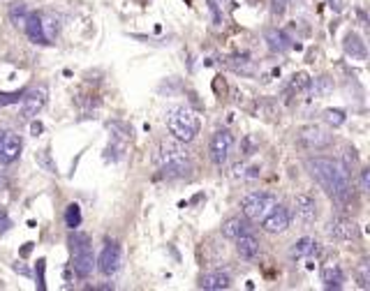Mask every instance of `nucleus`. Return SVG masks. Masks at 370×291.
Masks as SVG:
<instances>
[{"label": "nucleus", "mask_w": 370, "mask_h": 291, "mask_svg": "<svg viewBox=\"0 0 370 291\" xmlns=\"http://www.w3.org/2000/svg\"><path fill=\"white\" fill-rule=\"evenodd\" d=\"M30 252H33V243H25V245H23V250H21V256H28Z\"/></svg>", "instance_id": "40"}, {"label": "nucleus", "mask_w": 370, "mask_h": 291, "mask_svg": "<svg viewBox=\"0 0 370 291\" xmlns=\"http://www.w3.org/2000/svg\"><path fill=\"white\" fill-rule=\"evenodd\" d=\"M21 139L12 132H3L0 130V164H12V162L19 160L21 155Z\"/></svg>", "instance_id": "11"}, {"label": "nucleus", "mask_w": 370, "mask_h": 291, "mask_svg": "<svg viewBox=\"0 0 370 291\" xmlns=\"http://www.w3.org/2000/svg\"><path fill=\"white\" fill-rule=\"evenodd\" d=\"M225 65L229 67V70L239 72V74H255V67H252V61H248V58H227Z\"/></svg>", "instance_id": "24"}, {"label": "nucleus", "mask_w": 370, "mask_h": 291, "mask_svg": "<svg viewBox=\"0 0 370 291\" xmlns=\"http://www.w3.org/2000/svg\"><path fill=\"white\" fill-rule=\"evenodd\" d=\"M326 234L333 241H356L359 238V224L354 220H347V217H333L326 226Z\"/></svg>", "instance_id": "8"}, {"label": "nucleus", "mask_w": 370, "mask_h": 291, "mask_svg": "<svg viewBox=\"0 0 370 291\" xmlns=\"http://www.w3.org/2000/svg\"><path fill=\"white\" fill-rule=\"evenodd\" d=\"M356 160H359V157H356L354 148H345V169H352V166L356 164Z\"/></svg>", "instance_id": "33"}, {"label": "nucleus", "mask_w": 370, "mask_h": 291, "mask_svg": "<svg viewBox=\"0 0 370 291\" xmlns=\"http://www.w3.org/2000/svg\"><path fill=\"white\" fill-rule=\"evenodd\" d=\"M35 162L46 171V173H56V171H58L56 169V162L51 160V153L46 151V148H42V151L35 153Z\"/></svg>", "instance_id": "27"}, {"label": "nucleus", "mask_w": 370, "mask_h": 291, "mask_svg": "<svg viewBox=\"0 0 370 291\" xmlns=\"http://www.w3.org/2000/svg\"><path fill=\"white\" fill-rule=\"evenodd\" d=\"M292 0H273V12H278V14H282L285 12V7L289 5Z\"/></svg>", "instance_id": "37"}, {"label": "nucleus", "mask_w": 370, "mask_h": 291, "mask_svg": "<svg viewBox=\"0 0 370 291\" xmlns=\"http://www.w3.org/2000/svg\"><path fill=\"white\" fill-rule=\"evenodd\" d=\"M308 169H310L312 178L320 183V187L329 194L331 201L335 203H347L352 196L350 178H347V169L338 162L329 160V157H312L308 160Z\"/></svg>", "instance_id": "1"}, {"label": "nucleus", "mask_w": 370, "mask_h": 291, "mask_svg": "<svg viewBox=\"0 0 370 291\" xmlns=\"http://www.w3.org/2000/svg\"><path fill=\"white\" fill-rule=\"evenodd\" d=\"M361 190H363V192L370 190V169H368V166H363V169H361Z\"/></svg>", "instance_id": "34"}, {"label": "nucleus", "mask_w": 370, "mask_h": 291, "mask_svg": "<svg viewBox=\"0 0 370 291\" xmlns=\"http://www.w3.org/2000/svg\"><path fill=\"white\" fill-rule=\"evenodd\" d=\"M167 127H169V132L174 134L176 141L188 143V141H192L199 134L201 123H199V115L192 109H188V106H176L167 115Z\"/></svg>", "instance_id": "2"}, {"label": "nucleus", "mask_w": 370, "mask_h": 291, "mask_svg": "<svg viewBox=\"0 0 370 291\" xmlns=\"http://www.w3.org/2000/svg\"><path fill=\"white\" fill-rule=\"evenodd\" d=\"M252 139H255V136H245V141H243V155H252V153H255L257 146L252 143Z\"/></svg>", "instance_id": "36"}, {"label": "nucleus", "mask_w": 370, "mask_h": 291, "mask_svg": "<svg viewBox=\"0 0 370 291\" xmlns=\"http://www.w3.org/2000/svg\"><path fill=\"white\" fill-rule=\"evenodd\" d=\"M308 83H310V76L305 74V72H299V74L292 76L289 88H292V91H296V93H301V91H305V88H308Z\"/></svg>", "instance_id": "30"}, {"label": "nucleus", "mask_w": 370, "mask_h": 291, "mask_svg": "<svg viewBox=\"0 0 370 291\" xmlns=\"http://www.w3.org/2000/svg\"><path fill=\"white\" fill-rule=\"evenodd\" d=\"M14 271H19V273H23V275H28V268L21 266V264H14Z\"/></svg>", "instance_id": "41"}, {"label": "nucleus", "mask_w": 370, "mask_h": 291, "mask_svg": "<svg viewBox=\"0 0 370 291\" xmlns=\"http://www.w3.org/2000/svg\"><path fill=\"white\" fill-rule=\"evenodd\" d=\"M46 104V91L44 88H35L30 93H23L21 97V118L23 121H33Z\"/></svg>", "instance_id": "9"}, {"label": "nucleus", "mask_w": 370, "mask_h": 291, "mask_svg": "<svg viewBox=\"0 0 370 291\" xmlns=\"http://www.w3.org/2000/svg\"><path fill=\"white\" fill-rule=\"evenodd\" d=\"M296 143L303 151H324L333 143V134L320 125H303L296 134Z\"/></svg>", "instance_id": "5"}, {"label": "nucleus", "mask_w": 370, "mask_h": 291, "mask_svg": "<svg viewBox=\"0 0 370 291\" xmlns=\"http://www.w3.org/2000/svg\"><path fill=\"white\" fill-rule=\"evenodd\" d=\"M329 3V7L333 12H342V0H326Z\"/></svg>", "instance_id": "38"}, {"label": "nucleus", "mask_w": 370, "mask_h": 291, "mask_svg": "<svg viewBox=\"0 0 370 291\" xmlns=\"http://www.w3.org/2000/svg\"><path fill=\"white\" fill-rule=\"evenodd\" d=\"M44 273H46V259H37V266H35V284H37V289L40 291H44L46 289V277H44Z\"/></svg>", "instance_id": "31"}, {"label": "nucleus", "mask_w": 370, "mask_h": 291, "mask_svg": "<svg viewBox=\"0 0 370 291\" xmlns=\"http://www.w3.org/2000/svg\"><path fill=\"white\" fill-rule=\"evenodd\" d=\"M199 286L206 291H222L231 286V275L225 271H208L199 277Z\"/></svg>", "instance_id": "15"}, {"label": "nucleus", "mask_w": 370, "mask_h": 291, "mask_svg": "<svg viewBox=\"0 0 370 291\" xmlns=\"http://www.w3.org/2000/svg\"><path fill=\"white\" fill-rule=\"evenodd\" d=\"M25 91H14V93H0V106L7 104H19L21 97H23Z\"/></svg>", "instance_id": "32"}, {"label": "nucleus", "mask_w": 370, "mask_h": 291, "mask_svg": "<svg viewBox=\"0 0 370 291\" xmlns=\"http://www.w3.org/2000/svg\"><path fill=\"white\" fill-rule=\"evenodd\" d=\"M259 245L261 243L257 241V236L252 234V231H243L239 238H236V252H239L241 259H255L257 254H259Z\"/></svg>", "instance_id": "17"}, {"label": "nucleus", "mask_w": 370, "mask_h": 291, "mask_svg": "<svg viewBox=\"0 0 370 291\" xmlns=\"http://www.w3.org/2000/svg\"><path fill=\"white\" fill-rule=\"evenodd\" d=\"M180 155H185V151H183V146H180V141H178V143H176V141H162L160 148H157L155 162L162 166V164H167V162L176 160V157H180Z\"/></svg>", "instance_id": "21"}, {"label": "nucleus", "mask_w": 370, "mask_h": 291, "mask_svg": "<svg viewBox=\"0 0 370 291\" xmlns=\"http://www.w3.org/2000/svg\"><path fill=\"white\" fill-rule=\"evenodd\" d=\"M317 254V241L310 236H303L289 247V259L299 261V259H305V256H312Z\"/></svg>", "instance_id": "18"}, {"label": "nucleus", "mask_w": 370, "mask_h": 291, "mask_svg": "<svg viewBox=\"0 0 370 291\" xmlns=\"http://www.w3.org/2000/svg\"><path fill=\"white\" fill-rule=\"evenodd\" d=\"M356 282H359L361 289H368L370 286V264L368 261H361L356 266Z\"/></svg>", "instance_id": "29"}, {"label": "nucleus", "mask_w": 370, "mask_h": 291, "mask_svg": "<svg viewBox=\"0 0 370 291\" xmlns=\"http://www.w3.org/2000/svg\"><path fill=\"white\" fill-rule=\"evenodd\" d=\"M259 222H261V229H264L266 234H282V231L289 229V213H287V208L275 203L273 211H271L269 215L261 217Z\"/></svg>", "instance_id": "10"}, {"label": "nucleus", "mask_w": 370, "mask_h": 291, "mask_svg": "<svg viewBox=\"0 0 370 291\" xmlns=\"http://www.w3.org/2000/svg\"><path fill=\"white\" fill-rule=\"evenodd\" d=\"M23 31H25V35L30 37V42L42 44V46L49 44V35H46V31H44V21H42V16L30 14V12H28L25 23H23Z\"/></svg>", "instance_id": "14"}, {"label": "nucleus", "mask_w": 370, "mask_h": 291, "mask_svg": "<svg viewBox=\"0 0 370 291\" xmlns=\"http://www.w3.org/2000/svg\"><path fill=\"white\" fill-rule=\"evenodd\" d=\"M160 171H162V178H169V181H174V178H188V176H192L195 164H192V160L188 155H180L176 160L162 164Z\"/></svg>", "instance_id": "12"}, {"label": "nucleus", "mask_w": 370, "mask_h": 291, "mask_svg": "<svg viewBox=\"0 0 370 291\" xmlns=\"http://www.w3.org/2000/svg\"><path fill=\"white\" fill-rule=\"evenodd\" d=\"M322 282H324L326 289H340L342 282H345V273L338 264H326L322 268Z\"/></svg>", "instance_id": "20"}, {"label": "nucleus", "mask_w": 370, "mask_h": 291, "mask_svg": "<svg viewBox=\"0 0 370 291\" xmlns=\"http://www.w3.org/2000/svg\"><path fill=\"white\" fill-rule=\"evenodd\" d=\"M342 49H345V53L350 55L352 61H365V58H368V46H365V42L361 40L359 33H354V31H350L345 35Z\"/></svg>", "instance_id": "16"}, {"label": "nucleus", "mask_w": 370, "mask_h": 291, "mask_svg": "<svg viewBox=\"0 0 370 291\" xmlns=\"http://www.w3.org/2000/svg\"><path fill=\"white\" fill-rule=\"evenodd\" d=\"M345 121H347V115H345V111L342 109H326L324 111V123H329L331 127L345 125Z\"/></svg>", "instance_id": "28"}, {"label": "nucleus", "mask_w": 370, "mask_h": 291, "mask_svg": "<svg viewBox=\"0 0 370 291\" xmlns=\"http://www.w3.org/2000/svg\"><path fill=\"white\" fill-rule=\"evenodd\" d=\"M42 130H44V125H42V123H33V125H30V132H33V136H40Z\"/></svg>", "instance_id": "39"}, {"label": "nucleus", "mask_w": 370, "mask_h": 291, "mask_svg": "<svg viewBox=\"0 0 370 291\" xmlns=\"http://www.w3.org/2000/svg\"><path fill=\"white\" fill-rule=\"evenodd\" d=\"M65 224H67V229H72V231L81 224V208H79V203H70V206L65 208Z\"/></svg>", "instance_id": "25"}, {"label": "nucleus", "mask_w": 370, "mask_h": 291, "mask_svg": "<svg viewBox=\"0 0 370 291\" xmlns=\"http://www.w3.org/2000/svg\"><path fill=\"white\" fill-rule=\"evenodd\" d=\"M264 40L266 44H269V49L273 51V53H282V51L289 49V37L285 35L282 31H278V28H266L264 31Z\"/></svg>", "instance_id": "19"}, {"label": "nucleus", "mask_w": 370, "mask_h": 291, "mask_svg": "<svg viewBox=\"0 0 370 291\" xmlns=\"http://www.w3.org/2000/svg\"><path fill=\"white\" fill-rule=\"evenodd\" d=\"M70 247H72V268H74V275L86 280V277L93 273L95 268V256L90 250V238L86 234H74L70 236Z\"/></svg>", "instance_id": "3"}, {"label": "nucleus", "mask_w": 370, "mask_h": 291, "mask_svg": "<svg viewBox=\"0 0 370 291\" xmlns=\"http://www.w3.org/2000/svg\"><path fill=\"white\" fill-rule=\"evenodd\" d=\"M12 226V220H10V215H7L5 211H0V234H5L7 229Z\"/></svg>", "instance_id": "35"}, {"label": "nucleus", "mask_w": 370, "mask_h": 291, "mask_svg": "<svg viewBox=\"0 0 370 291\" xmlns=\"http://www.w3.org/2000/svg\"><path fill=\"white\" fill-rule=\"evenodd\" d=\"M294 213L301 224H312L317 220V201L310 194H296L294 196Z\"/></svg>", "instance_id": "13"}, {"label": "nucleus", "mask_w": 370, "mask_h": 291, "mask_svg": "<svg viewBox=\"0 0 370 291\" xmlns=\"http://www.w3.org/2000/svg\"><path fill=\"white\" fill-rule=\"evenodd\" d=\"M25 16H28V7H25L23 3H12V7H10V19H12V23L23 28Z\"/></svg>", "instance_id": "26"}, {"label": "nucleus", "mask_w": 370, "mask_h": 291, "mask_svg": "<svg viewBox=\"0 0 370 291\" xmlns=\"http://www.w3.org/2000/svg\"><path fill=\"white\" fill-rule=\"evenodd\" d=\"M278 203L275 196L271 192H250V194H245L241 199V211L248 220L252 222H259L264 215H269L273 211V206Z\"/></svg>", "instance_id": "4"}, {"label": "nucleus", "mask_w": 370, "mask_h": 291, "mask_svg": "<svg viewBox=\"0 0 370 291\" xmlns=\"http://www.w3.org/2000/svg\"><path fill=\"white\" fill-rule=\"evenodd\" d=\"M231 148H234V134H231L229 130L213 132L210 143H208V151H210V160H213L215 166H225L227 164Z\"/></svg>", "instance_id": "6"}, {"label": "nucleus", "mask_w": 370, "mask_h": 291, "mask_svg": "<svg viewBox=\"0 0 370 291\" xmlns=\"http://www.w3.org/2000/svg\"><path fill=\"white\" fill-rule=\"evenodd\" d=\"M123 264V252H120V245L118 243H107L102 247L100 256H97V271L102 275H114L116 271L120 268Z\"/></svg>", "instance_id": "7"}, {"label": "nucleus", "mask_w": 370, "mask_h": 291, "mask_svg": "<svg viewBox=\"0 0 370 291\" xmlns=\"http://www.w3.org/2000/svg\"><path fill=\"white\" fill-rule=\"evenodd\" d=\"M243 231H250V229H248V222L241 220V217H229V220L222 224V236H225L227 241H236Z\"/></svg>", "instance_id": "23"}, {"label": "nucleus", "mask_w": 370, "mask_h": 291, "mask_svg": "<svg viewBox=\"0 0 370 291\" xmlns=\"http://www.w3.org/2000/svg\"><path fill=\"white\" fill-rule=\"evenodd\" d=\"M333 79H331L329 74H322V76H315V79H310V83H308V88H310L312 97H326L333 93Z\"/></svg>", "instance_id": "22"}]
</instances>
